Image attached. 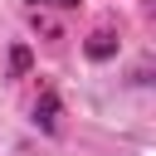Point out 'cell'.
I'll list each match as a JSON object with an SVG mask.
<instances>
[{"label": "cell", "instance_id": "cell-1", "mask_svg": "<svg viewBox=\"0 0 156 156\" xmlns=\"http://www.w3.org/2000/svg\"><path fill=\"white\" fill-rule=\"evenodd\" d=\"M34 122H39L44 132H54V127H58V98H54V93H44V98H39V107H34Z\"/></svg>", "mask_w": 156, "mask_h": 156}, {"label": "cell", "instance_id": "cell-2", "mask_svg": "<svg viewBox=\"0 0 156 156\" xmlns=\"http://www.w3.org/2000/svg\"><path fill=\"white\" fill-rule=\"evenodd\" d=\"M112 49H117V34H112V29H98V34L88 39V58H107Z\"/></svg>", "mask_w": 156, "mask_h": 156}, {"label": "cell", "instance_id": "cell-3", "mask_svg": "<svg viewBox=\"0 0 156 156\" xmlns=\"http://www.w3.org/2000/svg\"><path fill=\"white\" fill-rule=\"evenodd\" d=\"M34 5H58V10H68V5H78V0H34Z\"/></svg>", "mask_w": 156, "mask_h": 156}]
</instances>
